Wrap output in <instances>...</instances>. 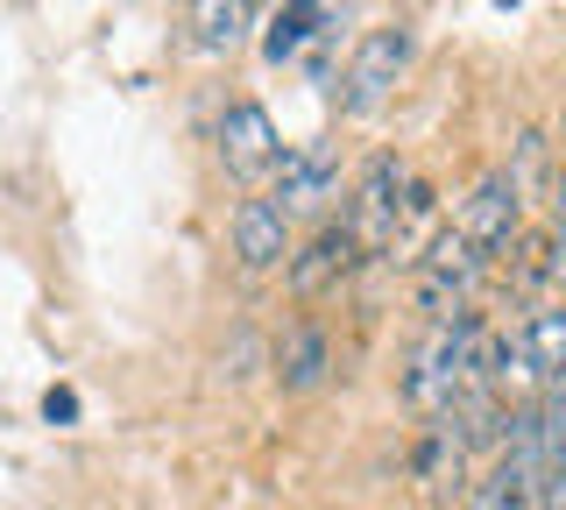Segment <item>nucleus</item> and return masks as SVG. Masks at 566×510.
I'll use <instances>...</instances> for the list:
<instances>
[{"mask_svg": "<svg viewBox=\"0 0 566 510\" xmlns=\"http://www.w3.org/2000/svg\"><path fill=\"white\" fill-rule=\"evenodd\" d=\"M474 333H482V320H474V312H460V320H439V326L418 333L411 368H403V404H411V412H424V418H453L460 391H468Z\"/></svg>", "mask_w": 566, "mask_h": 510, "instance_id": "1", "label": "nucleus"}, {"mask_svg": "<svg viewBox=\"0 0 566 510\" xmlns=\"http://www.w3.org/2000/svg\"><path fill=\"white\" fill-rule=\"evenodd\" d=\"M411 50H418V37H411L403 22L368 29V37L354 43L347 79H340V107H347L354 121H376L389 100H397V79H403V64H411Z\"/></svg>", "mask_w": 566, "mask_h": 510, "instance_id": "2", "label": "nucleus"}, {"mask_svg": "<svg viewBox=\"0 0 566 510\" xmlns=\"http://www.w3.org/2000/svg\"><path fill=\"white\" fill-rule=\"evenodd\" d=\"M397 185H403L397 156H376V164L361 170V185H354V206H347V220H340L347 235H354V249H382V241H397V235H403Z\"/></svg>", "mask_w": 566, "mask_h": 510, "instance_id": "3", "label": "nucleus"}, {"mask_svg": "<svg viewBox=\"0 0 566 510\" xmlns=\"http://www.w3.org/2000/svg\"><path fill=\"white\" fill-rule=\"evenodd\" d=\"M220 164L234 170V178H262V170L283 164V143H276V121L262 100H234V107L220 114Z\"/></svg>", "mask_w": 566, "mask_h": 510, "instance_id": "4", "label": "nucleus"}, {"mask_svg": "<svg viewBox=\"0 0 566 510\" xmlns=\"http://www.w3.org/2000/svg\"><path fill=\"white\" fill-rule=\"evenodd\" d=\"M517 214H524V206H517V191H510V178H503V170H489V178L474 185V199L460 206V227H453V235L489 262L495 249H510V241H517Z\"/></svg>", "mask_w": 566, "mask_h": 510, "instance_id": "5", "label": "nucleus"}, {"mask_svg": "<svg viewBox=\"0 0 566 510\" xmlns=\"http://www.w3.org/2000/svg\"><path fill=\"white\" fill-rule=\"evenodd\" d=\"M326 199H340V164H333L326 143H297L276 164V214H318Z\"/></svg>", "mask_w": 566, "mask_h": 510, "instance_id": "6", "label": "nucleus"}, {"mask_svg": "<svg viewBox=\"0 0 566 510\" xmlns=\"http://www.w3.org/2000/svg\"><path fill=\"white\" fill-rule=\"evenodd\" d=\"M234 256H241V270H276V262H291V220L276 214V199H241L234 206Z\"/></svg>", "mask_w": 566, "mask_h": 510, "instance_id": "7", "label": "nucleus"}, {"mask_svg": "<svg viewBox=\"0 0 566 510\" xmlns=\"http://www.w3.org/2000/svg\"><path fill=\"white\" fill-rule=\"evenodd\" d=\"M347 262H354V235H347V227H318L312 249H297L283 270H291V291L297 298H326L347 277Z\"/></svg>", "mask_w": 566, "mask_h": 510, "instance_id": "8", "label": "nucleus"}, {"mask_svg": "<svg viewBox=\"0 0 566 510\" xmlns=\"http://www.w3.org/2000/svg\"><path fill=\"white\" fill-rule=\"evenodd\" d=\"M517 355H524V376H538V383L566 376V305H531L524 312Z\"/></svg>", "mask_w": 566, "mask_h": 510, "instance_id": "9", "label": "nucleus"}, {"mask_svg": "<svg viewBox=\"0 0 566 510\" xmlns=\"http://www.w3.org/2000/svg\"><path fill=\"white\" fill-rule=\"evenodd\" d=\"M333 22H340V8H283L270 22V37H262V50H270V64H291L312 37H333Z\"/></svg>", "mask_w": 566, "mask_h": 510, "instance_id": "10", "label": "nucleus"}, {"mask_svg": "<svg viewBox=\"0 0 566 510\" xmlns=\"http://www.w3.org/2000/svg\"><path fill=\"white\" fill-rule=\"evenodd\" d=\"M276 383L283 391H318V383H326V333L297 326L291 341H283V355H276Z\"/></svg>", "mask_w": 566, "mask_h": 510, "instance_id": "11", "label": "nucleus"}, {"mask_svg": "<svg viewBox=\"0 0 566 510\" xmlns=\"http://www.w3.org/2000/svg\"><path fill=\"white\" fill-rule=\"evenodd\" d=\"M191 29H199V50H234L248 29V8L241 0H206V8H191Z\"/></svg>", "mask_w": 566, "mask_h": 510, "instance_id": "12", "label": "nucleus"}, {"mask_svg": "<svg viewBox=\"0 0 566 510\" xmlns=\"http://www.w3.org/2000/svg\"><path fill=\"white\" fill-rule=\"evenodd\" d=\"M510 191H517V206L524 199H538V178H545V143L538 135H517V170H503Z\"/></svg>", "mask_w": 566, "mask_h": 510, "instance_id": "13", "label": "nucleus"}, {"mask_svg": "<svg viewBox=\"0 0 566 510\" xmlns=\"http://www.w3.org/2000/svg\"><path fill=\"white\" fill-rule=\"evenodd\" d=\"M468 510H524V497H517V482H510V468L495 461L482 482L468 489Z\"/></svg>", "mask_w": 566, "mask_h": 510, "instance_id": "14", "label": "nucleus"}, {"mask_svg": "<svg viewBox=\"0 0 566 510\" xmlns=\"http://www.w3.org/2000/svg\"><path fill=\"white\" fill-rule=\"evenodd\" d=\"M43 418H50V426H71V418H78V397H71V391H43Z\"/></svg>", "mask_w": 566, "mask_h": 510, "instance_id": "15", "label": "nucleus"}, {"mask_svg": "<svg viewBox=\"0 0 566 510\" xmlns=\"http://www.w3.org/2000/svg\"><path fill=\"white\" fill-rule=\"evenodd\" d=\"M538 497H545V510H566V468L545 475V489H538Z\"/></svg>", "mask_w": 566, "mask_h": 510, "instance_id": "16", "label": "nucleus"}, {"mask_svg": "<svg viewBox=\"0 0 566 510\" xmlns=\"http://www.w3.org/2000/svg\"><path fill=\"white\" fill-rule=\"evenodd\" d=\"M553 235H566V185L553 191Z\"/></svg>", "mask_w": 566, "mask_h": 510, "instance_id": "17", "label": "nucleus"}]
</instances>
